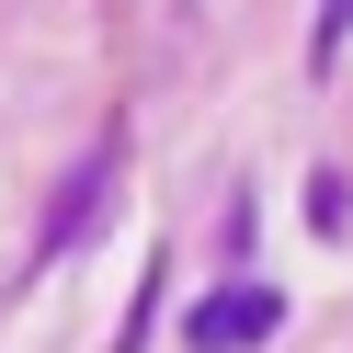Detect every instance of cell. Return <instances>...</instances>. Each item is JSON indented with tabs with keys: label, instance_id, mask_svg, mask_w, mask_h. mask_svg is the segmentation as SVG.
Masks as SVG:
<instances>
[{
	"label": "cell",
	"instance_id": "cell-1",
	"mask_svg": "<svg viewBox=\"0 0 353 353\" xmlns=\"http://www.w3.org/2000/svg\"><path fill=\"white\" fill-rule=\"evenodd\" d=\"M274 330H285V296H274V285H216V296L183 307V342L194 353H251V342H274Z\"/></svg>",
	"mask_w": 353,
	"mask_h": 353
},
{
	"label": "cell",
	"instance_id": "cell-2",
	"mask_svg": "<svg viewBox=\"0 0 353 353\" xmlns=\"http://www.w3.org/2000/svg\"><path fill=\"white\" fill-rule=\"evenodd\" d=\"M103 183H114V137H103V148H92V160H80V171H69V194H57V216H46V239H34V251H46V262H57V251H69V239H80V228H92V205H103Z\"/></svg>",
	"mask_w": 353,
	"mask_h": 353
},
{
	"label": "cell",
	"instance_id": "cell-3",
	"mask_svg": "<svg viewBox=\"0 0 353 353\" xmlns=\"http://www.w3.org/2000/svg\"><path fill=\"white\" fill-rule=\"evenodd\" d=\"M342 46H353V0H319V69H330Z\"/></svg>",
	"mask_w": 353,
	"mask_h": 353
}]
</instances>
